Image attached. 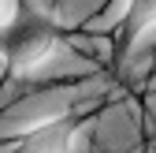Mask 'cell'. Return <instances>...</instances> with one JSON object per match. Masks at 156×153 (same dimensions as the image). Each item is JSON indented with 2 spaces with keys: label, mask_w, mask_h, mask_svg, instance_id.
<instances>
[{
  "label": "cell",
  "mask_w": 156,
  "mask_h": 153,
  "mask_svg": "<svg viewBox=\"0 0 156 153\" xmlns=\"http://www.w3.org/2000/svg\"><path fill=\"white\" fill-rule=\"evenodd\" d=\"M71 52V37L60 26V19L45 11L23 8L11 26L0 30V75L8 82H45L56 75L60 60Z\"/></svg>",
  "instance_id": "1"
},
{
  "label": "cell",
  "mask_w": 156,
  "mask_h": 153,
  "mask_svg": "<svg viewBox=\"0 0 156 153\" xmlns=\"http://www.w3.org/2000/svg\"><path fill=\"white\" fill-rule=\"evenodd\" d=\"M89 127V101L67 105L37 120L11 138V153H82V131Z\"/></svg>",
  "instance_id": "2"
}]
</instances>
